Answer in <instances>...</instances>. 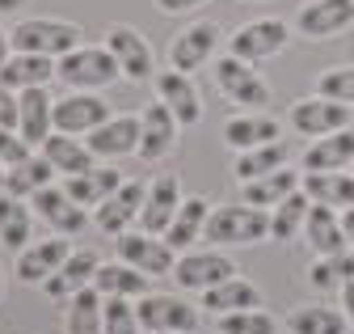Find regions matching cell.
I'll return each instance as SVG.
<instances>
[{
  "instance_id": "1",
  "label": "cell",
  "mask_w": 354,
  "mask_h": 334,
  "mask_svg": "<svg viewBox=\"0 0 354 334\" xmlns=\"http://www.w3.org/2000/svg\"><path fill=\"white\" fill-rule=\"evenodd\" d=\"M203 241L215 249H232V245H261L270 241V212L253 203H228V207H211V220Z\"/></svg>"
},
{
  "instance_id": "2",
  "label": "cell",
  "mask_w": 354,
  "mask_h": 334,
  "mask_svg": "<svg viewBox=\"0 0 354 334\" xmlns=\"http://www.w3.org/2000/svg\"><path fill=\"white\" fill-rule=\"evenodd\" d=\"M9 38H13V51L59 60V55L80 47V26L64 21V17H26V21H17L9 30Z\"/></svg>"
},
{
  "instance_id": "3",
  "label": "cell",
  "mask_w": 354,
  "mask_h": 334,
  "mask_svg": "<svg viewBox=\"0 0 354 334\" xmlns=\"http://www.w3.org/2000/svg\"><path fill=\"white\" fill-rule=\"evenodd\" d=\"M211 80H215V89L241 110H266L270 106V85L261 80V72L249 60H236V55L211 60Z\"/></svg>"
},
{
  "instance_id": "4",
  "label": "cell",
  "mask_w": 354,
  "mask_h": 334,
  "mask_svg": "<svg viewBox=\"0 0 354 334\" xmlns=\"http://www.w3.org/2000/svg\"><path fill=\"white\" fill-rule=\"evenodd\" d=\"M55 76L64 80L68 89H84V94H97L106 89L118 72V60L110 55V47H76L68 55L55 60Z\"/></svg>"
},
{
  "instance_id": "5",
  "label": "cell",
  "mask_w": 354,
  "mask_h": 334,
  "mask_svg": "<svg viewBox=\"0 0 354 334\" xmlns=\"http://www.w3.org/2000/svg\"><path fill=\"white\" fill-rule=\"evenodd\" d=\"M136 309H140V326L148 334H194L203 326L198 305L169 297V292H148V297L136 301Z\"/></svg>"
},
{
  "instance_id": "6",
  "label": "cell",
  "mask_w": 354,
  "mask_h": 334,
  "mask_svg": "<svg viewBox=\"0 0 354 334\" xmlns=\"http://www.w3.org/2000/svg\"><path fill=\"white\" fill-rule=\"evenodd\" d=\"M287 38H291V26H287V21H279V17H257V21L236 26V30L224 38V47H228V55L257 64V60L279 55V51L287 47Z\"/></svg>"
},
{
  "instance_id": "7",
  "label": "cell",
  "mask_w": 354,
  "mask_h": 334,
  "mask_svg": "<svg viewBox=\"0 0 354 334\" xmlns=\"http://www.w3.org/2000/svg\"><path fill=\"white\" fill-rule=\"evenodd\" d=\"M350 118H354V106L346 102H333V98H299L287 114L291 123V132H299L304 140H321V136H333V132H346L350 128Z\"/></svg>"
},
{
  "instance_id": "8",
  "label": "cell",
  "mask_w": 354,
  "mask_h": 334,
  "mask_svg": "<svg viewBox=\"0 0 354 334\" xmlns=\"http://www.w3.org/2000/svg\"><path fill=\"white\" fill-rule=\"evenodd\" d=\"M236 275V263L228 249H186V254H177V267H173V279L177 288H186V292H207L215 283H224Z\"/></svg>"
},
{
  "instance_id": "9",
  "label": "cell",
  "mask_w": 354,
  "mask_h": 334,
  "mask_svg": "<svg viewBox=\"0 0 354 334\" xmlns=\"http://www.w3.org/2000/svg\"><path fill=\"white\" fill-rule=\"evenodd\" d=\"M106 47H110V55L118 60V72L127 76V80H152L156 76V55H152V43L136 30V26H110L106 30Z\"/></svg>"
},
{
  "instance_id": "10",
  "label": "cell",
  "mask_w": 354,
  "mask_h": 334,
  "mask_svg": "<svg viewBox=\"0 0 354 334\" xmlns=\"http://www.w3.org/2000/svg\"><path fill=\"white\" fill-rule=\"evenodd\" d=\"M114 249H118V258L122 263H131L136 271H144V275H173V267H177V249L165 241V237H156V233H122V237H114Z\"/></svg>"
},
{
  "instance_id": "11",
  "label": "cell",
  "mask_w": 354,
  "mask_h": 334,
  "mask_svg": "<svg viewBox=\"0 0 354 334\" xmlns=\"http://www.w3.org/2000/svg\"><path fill=\"white\" fill-rule=\"evenodd\" d=\"M219 43H224V30H219L215 21H194V26H186L169 43V68H177V72H198L203 64L215 60V47Z\"/></svg>"
},
{
  "instance_id": "12",
  "label": "cell",
  "mask_w": 354,
  "mask_h": 334,
  "mask_svg": "<svg viewBox=\"0 0 354 334\" xmlns=\"http://www.w3.org/2000/svg\"><path fill=\"white\" fill-rule=\"evenodd\" d=\"M72 254V245H68V237H59V233H51V237H42V241H30L26 249H17V263H13V275L21 279V283H30V288H42L59 267H64V258Z\"/></svg>"
},
{
  "instance_id": "13",
  "label": "cell",
  "mask_w": 354,
  "mask_h": 334,
  "mask_svg": "<svg viewBox=\"0 0 354 334\" xmlns=\"http://www.w3.org/2000/svg\"><path fill=\"white\" fill-rule=\"evenodd\" d=\"M30 207H34V216L42 220V225H51V233H59V237H76V233H84V225H88V207H80L64 186H42L34 199H30Z\"/></svg>"
},
{
  "instance_id": "14",
  "label": "cell",
  "mask_w": 354,
  "mask_h": 334,
  "mask_svg": "<svg viewBox=\"0 0 354 334\" xmlns=\"http://www.w3.org/2000/svg\"><path fill=\"white\" fill-rule=\"evenodd\" d=\"M354 26V0H313L295 13V34L308 43H325Z\"/></svg>"
},
{
  "instance_id": "15",
  "label": "cell",
  "mask_w": 354,
  "mask_h": 334,
  "mask_svg": "<svg viewBox=\"0 0 354 334\" xmlns=\"http://www.w3.org/2000/svg\"><path fill=\"white\" fill-rule=\"evenodd\" d=\"M110 114V102L97 98V94H84V89H72L68 98L55 102V132H68V136H88L97 132Z\"/></svg>"
},
{
  "instance_id": "16",
  "label": "cell",
  "mask_w": 354,
  "mask_h": 334,
  "mask_svg": "<svg viewBox=\"0 0 354 334\" xmlns=\"http://www.w3.org/2000/svg\"><path fill=\"white\" fill-rule=\"evenodd\" d=\"M177 132H182V123H177V114L156 98L144 114H140V161H165L173 148H177Z\"/></svg>"
},
{
  "instance_id": "17",
  "label": "cell",
  "mask_w": 354,
  "mask_h": 334,
  "mask_svg": "<svg viewBox=\"0 0 354 334\" xmlns=\"http://www.w3.org/2000/svg\"><path fill=\"white\" fill-rule=\"evenodd\" d=\"M144 199H148V186H144V182H122L102 207H93V225H97L102 233H110V237L131 233V225H140Z\"/></svg>"
},
{
  "instance_id": "18",
  "label": "cell",
  "mask_w": 354,
  "mask_h": 334,
  "mask_svg": "<svg viewBox=\"0 0 354 334\" xmlns=\"http://www.w3.org/2000/svg\"><path fill=\"white\" fill-rule=\"evenodd\" d=\"M97 161H118V157H136L140 152V114H114L106 118L97 132L84 136Z\"/></svg>"
},
{
  "instance_id": "19",
  "label": "cell",
  "mask_w": 354,
  "mask_h": 334,
  "mask_svg": "<svg viewBox=\"0 0 354 334\" xmlns=\"http://www.w3.org/2000/svg\"><path fill=\"white\" fill-rule=\"evenodd\" d=\"M182 199H186V195H182V182H177V174H156L152 186H148V199H144V212H140V229L165 237V229L173 225Z\"/></svg>"
},
{
  "instance_id": "20",
  "label": "cell",
  "mask_w": 354,
  "mask_h": 334,
  "mask_svg": "<svg viewBox=\"0 0 354 334\" xmlns=\"http://www.w3.org/2000/svg\"><path fill=\"white\" fill-rule=\"evenodd\" d=\"M152 85H156V98L177 114V123H182V128H194V123L203 118V98H198V89H194L190 72H177V68L156 72Z\"/></svg>"
},
{
  "instance_id": "21",
  "label": "cell",
  "mask_w": 354,
  "mask_h": 334,
  "mask_svg": "<svg viewBox=\"0 0 354 334\" xmlns=\"http://www.w3.org/2000/svg\"><path fill=\"white\" fill-rule=\"evenodd\" d=\"M283 140L279 132V118L266 114V110H241L224 123V144L232 152H245V148H257V144H274Z\"/></svg>"
},
{
  "instance_id": "22",
  "label": "cell",
  "mask_w": 354,
  "mask_h": 334,
  "mask_svg": "<svg viewBox=\"0 0 354 334\" xmlns=\"http://www.w3.org/2000/svg\"><path fill=\"white\" fill-rule=\"evenodd\" d=\"M299 165H304V174H333V170H350V165H354V128L313 140V144L304 148Z\"/></svg>"
},
{
  "instance_id": "23",
  "label": "cell",
  "mask_w": 354,
  "mask_h": 334,
  "mask_svg": "<svg viewBox=\"0 0 354 334\" xmlns=\"http://www.w3.org/2000/svg\"><path fill=\"white\" fill-rule=\"evenodd\" d=\"M97 267H102V258L93 254V249H72V254L64 258V267L42 283V292H47L51 301H72L80 288H93Z\"/></svg>"
},
{
  "instance_id": "24",
  "label": "cell",
  "mask_w": 354,
  "mask_h": 334,
  "mask_svg": "<svg viewBox=\"0 0 354 334\" xmlns=\"http://www.w3.org/2000/svg\"><path fill=\"white\" fill-rule=\"evenodd\" d=\"M203 305L198 309H211L215 317H224V313H241V309H261V288L245 275H232L224 283H215L207 292H198Z\"/></svg>"
},
{
  "instance_id": "25",
  "label": "cell",
  "mask_w": 354,
  "mask_h": 334,
  "mask_svg": "<svg viewBox=\"0 0 354 334\" xmlns=\"http://www.w3.org/2000/svg\"><path fill=\"white\" fill-rule=\"evenodd\" d=\"M17 132L30 148H42V140H47L55 132V102L47 98V85L38 89H21V118H17Z\"/></svg>"
},
{
  "instance_id": "26",
  "label": "cell",
  "mask_w": 354,
  "mask_h": 334,
  "mask_svg": "<svg viewBox=\"0 0 354 334\" xmlns=\"http://www.w3.org/2000/svg\"><path fill=\"white\" fill-rule=\"evenodd\" d=\"M38 152L47 157V161L55 165V174H64V178L84 174V170H93V165H97V157H93V148H88V140L68 136V132H51L47 140H42Z\"/></svg>"
},
{
  "instance_id": "27",
  "label": "cell",
  "mask_w": 354,
  "mask_h": 334,
  "mask_svg": "<svg viewBox=\"0 0 354 334\" xmlns=\"http://www.w3.org/2000/svg\"><path fill=\"white\" fill-rule=\"evenodd\" d=\"M122 182H127V178L106 161V165H93V170H84V174H72V178L64 182V191H68L80 207H88V212H93V207H102Z\"/></svg>"
},
{
  "instance_id": "28",
  "label": "cell",
  "mask_w": 354,
  "mask_h": 334,
  "mask_svg": "<svg viewBox=\"0 0 354 334\" xmlns=\"http://www.w3.org/2000/svg\"><path fill=\"white\" fill-rule=\"evenodd\" d=\"M207 220H211V203L203 195H186L182 207H177V216H173V225L165 229V241L177 249V254H186L194 241H203Z\"/></svg>"
},
{
  "instance_id": "29",
  "label": "cell",
  "mask_w": 354,
  "mask_h": 334,
  "mask_svg": "<svg viewBox=\"0 0 354 334\" xmlns=\"http://www.w3.org/2000/svg\"><path fill=\"white\" fill-rule=\"evenodd\" d=\"M304 237L313 241L317 254H342L346 245V225H342V212L337 207H325V203H313L308 207V220H304Z\"/></svg>"
},
{
  "instance_id": "30",
  "label": "cell",
  "mask_w": 354,
  "mask_h": 334,
  "mask_svg": "<svg viewBox=\"0 0 354 334\" xmlns=\"http://www.w3.org/2000/svg\"><path fill=\"white\" fill-rule=\"evenodd\" d=\"M64 334H106V297L97 288H80L68 301Z\"/></svg>"
},
{
  "instance_id": "31",
  "label": "cell",
  "mask_w": 354,
  "mask_h": 334,
  "mask_svg": "<svg viewBox=\"0 0 354 334\" xmlns=\"http://www.w3.org/2000/svg\"><path fill=\"white\" fill-rule=\"evenodd\" d=\"M0 241L9 249H26L34 241V207H30V199H17L9 191H0Z\"/></svg>"
},
{
  "instance_id": "32",
  "label": "cell",
  "mask_w": 354,
  "mask_h": 334,
  "mask_svg": "<svg viewBox=\"0 0 354 334\" xmlns=\"http://www.w3.org/2000/svg\"><path fill=\"white\" fill-rule=\"evenodd\" d=\"M287 161H291V148H287V140L257 144V148H245V152H236V161H232V178H236V182H253V178H266V174L283 170Z\"/></svg>"
},
{
  "instance_id": "33",
  "label": "cell",
  "mask_w": 354,
  "mask_h": 334,
  "mask_svg": "<svg viewBox=\"0 0 354 334\" xmlns=\"http://www.w3.org/2000/svg\"><path fill=\"white\" fill-rule=\"evenodd\" d=\"M148 279L152 275H144V271H136L131 263H102L97 267V275H93V288L102 292V297H127V301H140V297H148Z\"/></svg>"
},
{
  "instance_id": "34",
  "label": "cell",
  "mask_w": 354,
  "mask_h": 334,
  "mask_svg": "<svg viewBox=\"0 0 354 334\" xmlns=\"http://www.w3.org/2000/svg\"><path fill=\"white\" fill-rule=\"evenodd\" d=\"M55 76V60L47 55H30V51H13L5 60V68H0V80H5L9 89H38V85H47V80Z\"/></svg>"
},
{
  "instance_id": "35",
  "label": "cell",
  "mask_w": 354,
  "mask_h": 334,
  "mask_svg": "<svg viewBox=\"0 0 354 334\" xmlns=\"http://www.w3.org/2000/svg\"><path fill=\"white\" fill-rule=\"evenodd\" d=\"M304 195L325 207H346L354 203V170H333V174H304Z\"/></svg>"
},
{
  "instance_id": "36",
  "label": "cell",
  "mask_w": 354,
  "mask_h": 334,
  "mask_svg": "<svg viewBox=\"0 0 354 334\" xmlns=\"http://www.w3.org/2000/svg\"><path fill=\"white\" fill-rule=\"evenodd\" d=\"M51 178H55V165L42 157V152H30L26 161L9 165L5 191H9V195H17V199H34L42 186H51Z\"/></svg>"
},
{
  "instance_id": "37",
  "label": "cell",
  "mask_w": 354,
  "mask_h": 334,
  "mask_svg": "<svg viewBox=\"0 0 354 334\" xmlns=\"http://www.w3.org/2000/svg\"><path fill=\"white\" fill-rule=\"evenodd\" d=\"M241 186H245V203H253V207H274V203H283L287 195H295L304 186V174H295L291 165H283V170L266 174V178H253V182H241Z\"/></svg>"
},
{
  "instance_id": "38",
  "label": "cell",
  "mask_w": 354,
  "mask_h": 334,
  "mask_svg": "<svg viewBox=\"0 0 354 334\" xmlns=\"http://www.w3.org/2000/svg\"><path fill=\"white\" fill-rule=\"evenodd\" d=\"M346 313L329 309V305H295L287 313V330L291 334H346Z\"/></svg>"
},
{
  "instance_id": "39",
  "label": "cell",
  "mask_w": 354,
  "mask_h": 334,
  "mask_svg": "<svg viewBox=\"0 0 354 334\" xmlns=\"http://www.w3.org/2000/svg\"><path fill=\"white\" fill-rule=\"evenodd\" d=\"M354 279V249H342V254H317V263L308 267V283L317 292H342Z\"/></svg>"
},
{
  "instance_id": "40",
  "label": "cell",
  "mask_w": 354,
  "mask_h": 334,
  "mask_svg": "<svg viewBox=\"0 0 354 334\" xmlns=\"http://www.w3.org/2000/svg\"><path fill=\"white\" fill-rule=\"evenodd\" d=\"M308 207H313V199L304 195V186L295 195H287L283 203H274V212H270V241H295V233H304Z\"/></svg>"
},
{
  "instance_id": "41",
  "label": "cell",
  "mask_w": 354,
  "mask_h": 334,
  "mask_svg": "<svg viewBox=\"0 0 354 334\" xmlns=\"http://www.w3.org/2000/svg\"><path fill=\"white\" fill-rule=\"evenodd\" d=\"M215 330L219 334H279V322L266 309H241V313H224Z\"/></svg>"
},
{
  "instance_id": "42",
  "label": "cell",
  "mask_w": 354,
  "mask_h": 334,
  "mask_svg": "<svg viewBox=\"0 0 354 334\" xmlns=\"http://www.w3.org/2000/svg\"><path fill=\"white\" fill-rule=\"evenodd\" d=\"M317 94H321V98H333V102L354 106V64L325 68V72L317 76Z\"/></svg>"
},
{
  "instance_id": "43",
  "label": "cell",
  "mask_w": 354,
  "mask_h": 334,
  "mask_svg": "<svg viewBox=\"0 0 354 334\" xmlns=\"http://www.w3.org/2000/svg\"><path fill=\"white\" fill-rule=\"evenodd\" d=\"M106 334H144L136 301H127V297H106Z\"/></svg>"
},
{
  "instance_id": "44",
  "label": "cell",
  "mask_w": 354,
  "mask_h": 334,
  "mask_svg": "<svg viewBox=\"0 0 354 334\" xmlns=\"http://www.w3.org/2000/svg\"><path fill=\"white\" fill-rule=\"evenodd\" d=\"M34 148L21 140V132H13V128H0V161L5 165H17V161H26Z\"/></svg>"
},
{
  "instance_id": "45",
  "label": "cell",
  "mask_w": 354,
  "mask_h": 334,
  "mask_svg": "<svg viewBox=\"0 0 354 334\" xmlns=\"http://www.w3.org/2000/svg\"><path fill=\"white\" fill-rule=\"evenodd\" d=\"M17 118H21V94L0 80V128H13L17 132Z\"/></svg>"
},
{
  "instance_id": "46",
  "label": "cell",
  "mask_w": 354,
  "mask_h": 334,
  "mask_svg": "<svg viewBox=\"0 0 354 334\" xmlns=\"http://www.w3.org/2000/svg\"><path fill=\"white\" fill-rule=\"evenodd\" d=\"M152 5H156L160 13H190V9L207 5V0H152Z\"/></svg>"
},
{
  "instance_id": "47",
  "label": "cell",
  "mask_w": 354,
  "mask_h": 334,
  "mask_svg": "<svg viewBox=\"0 0 354 334\" xmlns=\"http://www.w3.org/2000/svg\"><path fill=\"white\" fill-rule=\"evenodd\" d=\"M342 313H346V322H350V330H354V279L342 288Z\"/></svg>"
},
{
  "instance_id": "48",
  "label": "cell",
  "mask_w": 354,
  "mask_h": 334,
  "mask_svg": "<svg viewBox=\"0 0 354 334\" xmlns=\"http://www.w3.org/2000/svg\"><path fill=\"white\" fill-rule=\"evenodd\" d=\"M13 55V38L5 34V26H0V68H5V60Z\"/></svg>"
},
{
  "instance_id": "49",
  "label": "cell",
  "mask_w": 354,
  "mask_h": 334,
  "mask_svg": "<svg viewBox=\"0 0 354 334\" xmlns=\"http://www.w3.org/2000/svg\"><path fill=\"white\" fill-rule=\"evenodd\" d=\"M342 225H346V233L354 237V203H350V207H346V212H342Z\"/></svg>"
},
{
  "instance_id": "50",
  "label": "cell",
  "mask_w": 354,
  "mask_h": 334,
  "mask_svg": "<svg viewBox=\"0 0 354 334\" xmlns=\"http://www.w3.org/2000/svg\"><path fill=\"white\" fill-rule=\"evenodd\" d=\"M21 5H26V0H0V17L13 13V9H21Z\"/></svg>"
},
{
  "instance_id": "51",
  "label": "cell",
  "mask_w": 354,
  "mask_h": 334,
  "mask_svg": "<svg viewBox=\"0 0 354 334\" xmlns=\"http://www.w3.org/2000/svg\"><path fill=\"white\" fill-rule=\"evenodd\" d=\"M5 178H9V165L0 161V191H5Z\"/></svg>"
},
{
  "instance_id": "52",
  "label": "cell",
  "mask_w": 354,
  "mask_h": 334,
  "mask_svg": "<svg viewBox=\"0 0 354 334\" xmlns=\"http://www.w3.org/2000/svg\"><path fill=\"white\" fill-rule=\"evenodd\" d=\"M0 297H5V271H0Z\"/></svg>"
},
{
  "instance_id": "53",
  "label": "cell",
  "mask_w": 354,
  "mask_h": 334,
  "mask_svg": "<svg viewBox=\"0 0 354 334\" xmlns=\"http://www.w3.org/2000/svg\"><path fill=\"white\" fill-rule=\"evenodd\" d=\"M350 170H354V165H350Z\"/></svg>"
},
{
  "instance_id": "54",
  "label": "cell",
  "mask_w": 354,
  "mask_h": 334,
  "mask_svg": "<svg viewBox=\"0 0 354 334\" xmlns=\"http://www.w3.org/2000/svg\"><path fill=\"white\" fill-rule=\"evenodd\" d=\"M215 334H219V330H215Z\"/></svg>"
},
{
  "instance_id": "55",
  "label": "cell",
  "mask_w": 354,
  "mask_h": 334,
  "mask_svg": "<svg viewBox=\"0 0 354 334\" xmlns=\"http://www.w3.org/2000/svg\"><path fill=\"white\" fill-rule=\"evenodd\" d=\"M350 249H354V245H350Z\"/></svg>"
}]
</instances>
